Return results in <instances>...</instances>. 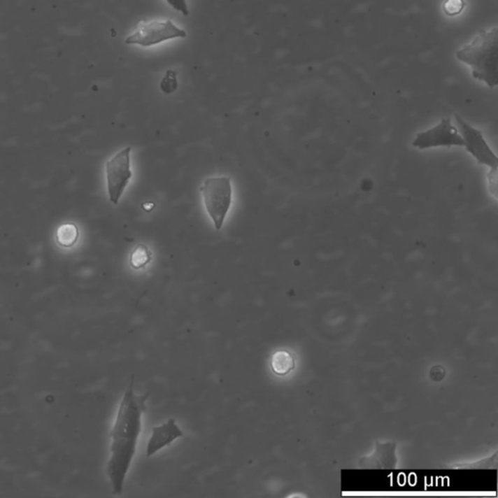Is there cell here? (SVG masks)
<instances>
[{"label": "cell", "mask_w": 498, "mask_h": 498, "mask_svg": "<svg viewBox=\"0 0 498 498\" xmlns=\"http://www.w3.org/2000/svg\"><path fill=\"white\" fill-rule=\"evenodd\" d=\"M145 395L134 394L129 387L119 407L115 425L111 432V455L107 463V474L115 495L123 492L124 479L136 455L141 432V415L145 410Z\"/></svg>", "instance_id": "1"}, {"label": "cell", "mask_w": 498, "mask_h": 498, "mask_svg": "<svg viewBox=\"0 0 498 498\" xmlns=\"http://www.w3.org/2000/svg\"><path fill=\"white\" fill-rule=\"evenodd\" d=\"M497 41V27L482 29L457 52L458 61L471 67L473 78L484 82L490 88L498 84Z\"/></svg>", "instance_id": "2"}, {"label": "cell", "mask_w": 498, "mask_h": 498, "mask_svg": "<svg viewBox=\"0 0 498 498\" xmlns=\"http://www.w3.org/2000/svg\"><path fill=\"white\" fill-rule=\"evenodd\" d=\"M204 203L208 215L216 230L222 228L224 221L232 204V185L230 178H206L201 187Z\"/></svg>", "instance_id": "3"}, {"label": "cell", "mask_w": 498, "mask_h": 498, "mask_svg": "<svg viewBox=\"0 0 498 498\" xmlns=\"http://www.w3.org/2000/svg\"><path fill=\"white\" fill-rule=\"evenodd\" d=\"M186 31L173 24L171 20L141 22L136 31L127 37L126 43L151 47L171 39L184 38Z\"/></svg>", "instance_id": "4"}, {"label": "cell", "mask_w": 498, "mask_h": 498, "mask_svg": "<svg viewBox=\"0 0 498 498\" xmlns=\"http://www.w3.org/2000/svg\"><path fill=\"white\" fill-rule=\"evenodd\" d=\"M131 147H126L106 162L107 191L109 199L114 205H117L120 201L124 189L128 186L129 179L133 176L131 171Z\"/></svg>", "instance_id": "5"}, {"label": "cell", "mask_w": 498, "mask_h": 498, "mask_svg": "<svg viewBox=\"0 0 498 498\" xmlns=\"http://www.w3.org/2000/svg\"><path fill=\"white\" fill-rule=\"evenodd\" d=\"M412 144L415 148L425 150L436 147L463 146V139L450 119L444 118L433 128L418 134Z\"/></svg>", "instance_id": "6"}, {"label": "cell", "mask_w": 498, "mask_h": 498, "mask_svg": "<svg viewBox=\"0 0 498 498\" xmlns=\"http://www.w3.org/2000/svg\"><path fill=\"white\" fill-rule=\"evenodd\" d=\"M455 120L460 126L463 146L482 165L488 166L492 169H497V157L490 149L479 129L473 128L471 124L463 120L460 116L455 115Z\"/></svg>", "instance_id": "7"}, {"label": "cell", "mask_w": 498, "mask_h": 498, "mask_svg": "<svg viewBox=\"0 0 498 498\" xmlns=\"http://www.w3.org/2000/svg\"><path fill=\"white\" fill-rule=\"evenodd\" d=\"M183 436V432L176 425V420H171L153 428L150 439L147 444V457H151L156 454L158 450L163 449L166 446H169L174 440L178 439Z\"/></svg>", "instance_id": "8"}, {"label": "cell", "mask_w": 498, "mask_h": 498, "mask_svg": "<svg viewBox=\"0 0 498 498\" xmlns=\"http://www.w3.org/2000/svg\"><path fill=\"white\" fill-rule=\"evenodd\" d=\"M271 369L278 376H286L295 368V360L287 350H278L271 356Z\"/></svg>", "instance_id": "9"}, {"label": "cell", "mask_w": 498, "mask_h": 498, "mask_svg": "<svg viewBox=\"0 0 498 498\" xmlns=\"http://www.w3.org/2000/svg\"><path fill=\"white\" fill-rule=\"evenodd\" d=\"M79 238V229L76 224L64 223L59 226L56 233V240L62 248H71Z\"/></svg>", "instance_id": "10"}, {"label": "cell", "mask_w": 498, "mask_h": 498, "mask_svg": "<svg viewBox=\"0 0 498 498\" xmlns=\"http://www.w3.org/2000/svg\"><path fill=\"white\" fill-rule=\"evenodd\" d=\"M151 259L152 255L148 248L144 245H138L131 251L129 262H131V267L139 270V269L145 267L147 264L150 262Z\"/></svg>", "instance_id": "11"}, {"label": "cell", "mask_w": 498, "mask_h": 498, "mask_svg": "<svg viewBox=\"0 0 498 498\" xmlns=\"http://www.w3.org/2000/svg\"><path fill=\"white\" fill-rule=\"evenodd\" d=\"M160 87L162 91L166 94L176 92L178 87V72L174 71H166V76L162 79Z\"/></svg>", "instance_id": "12"}, {"label": "cell", "mask_w": 498, "mask_h": 498, "mask_svg": "<svg viewBox=\"0 0 498 498\" xmlns=\"http://www.w3.org/2000/svg\"><path fill=\"white\" fill-rule=\"evenodd\" d=\"M463 5L464 3H463L462 0H448L444 6L446 13L450 15V16L457 15L462 11Z\"/></svg>", "instance_id": "13"}, {"label": "cell", "mask_w": 498, "mask_h": 498, "mask_svg": "<svg viewBox=\"0 0 498 498\" xmlns=\"http://www.w3.org/2000/svg\"><path fill=\"white\" fill-rule=\"evenodd\" d=\"M166 1L176 11L180 12L184 16H188L189 8L186 0H166Z\"/></svg>", "instance_id": "14"}]
</instances>
